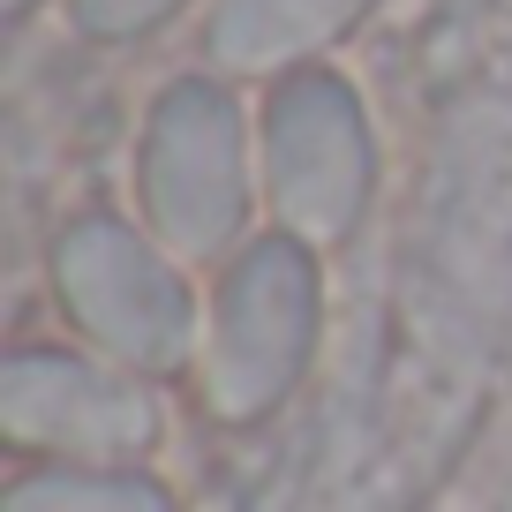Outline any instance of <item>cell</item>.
Instances as JSON below:
<instances>
[{
	"label": "cell",
	"instance_id": "obj_1",
	"mask_svg": "<svg viewBox=\"0 0 512 512\" xmlns=\"http://www.w3.org/2000/svg\"><path fill=\"white\" fill-rule=\"evenodd\" d=\"M0 430L53 467H136L159 445V400L76 354H16L0 369Z\"/></svg>",
	"mask_w": 512,
	"mask_h": 512
},
{
	"label": "cell",
	"instance_id": "obj_2",
	"mask_svg": "<svg viewBox=\"0 0 512 512\" xmlns=\"http://www.w3.org/2000/svg\"><path fill=\"white\" fill-rule=\"evenodd\" d=\"M317 347V287L294 249H256L219 294L211 324V407L226 422H264L294 392Z\"/></svg>",
	"mask_w": 512,
	"mask_h": 512
},
{
	"label": "cell",
	"instance_id": "obj_3",
	"mask_svg": "<svg viewBox=\"0 0 512 512\" xmlns=\"http://www.w3.org/2000/svg\"><path fill=\"white\" fill-rule=\"evenodd\" d=\"M61 294H68V309H76L83 332H91L98 347H113L121 362L174 369L181 354H189V332H196L189 287L166 272L159 256H144L128 234H113V226H83V234H68Z\"/></svg>",
	"mask_w": 512,
	"mask_h": 512
},
{
	"label": "cell",
	"instance_id": "obj_4",
	"mask_svg": "<svg viewBox=\"0 0 512 512\" xmlns=\"http://www.w3.org/2000/svg\"><path fill=\"white\" fill-rule=\"evenodd\" d=\"M234 128L211 98H181V113L166 121L159 144V219L174 241H219L234 219Z\"/></svg>",
	"mask_w": 512,
	"mask_h": 512
},
{
	"label": "cell",
	"instance_id": "obj_5",
	"mask_svg": "<svg viewBox=\"0 0 512 512\" xmlns=\"http://www.w3.org/2000/svg\"><path fill=\"white\" fill-rule=\"evenodd\" d=\"M279 174H287V204L309 226H339L362 189V136L354 113L332 91H294L279 113Z\"/></svg>",
	"mask_w": 512,
	"mask_h": 512
},
{
	"label": "cell",
	"instance_id": "obj_6",
	"mask_svg": "<svg viewBox=\"0 0 512 512\" xmlns=\"http://www.w3.org/2000/svg\"><path fill=\"white\" fill-rule=\"evenodd\" d=\"M8 512H174V497L136 467H46L8 490Z\"/></svg>",
	"mask_w": 512,
	"mask_h": 512
},
{
	"label": "cell",
	"instance_id": "obj_7",
	"mask_svg": "<svg viewBox=\"0 0 512 512\" xmlns=\"http://www.w3.org/2000/svg\"><path fill=\"white\" fill-rule=\"evenodd\" d=\"M347 0H241L234 16V38H279V31H324L339 23Z\"/></svg>",
	"mask_w": 512,
	"mask_h": 512
},
{
	"label": "cell",
	"instance_id": "obj_8",
	"mask_svg": "<svg viewBox=\"0 0 512 512\" xmlns=\"http://www.w3.org/2000/svg\"><path fill=\"white\" fill-rule=\"evenodd\" d=\"M106 8V23H121V8H144V0H98Z\"/></svg>",
	"mask_w": 512,
	"mask_h": 512
}]
</instances>
